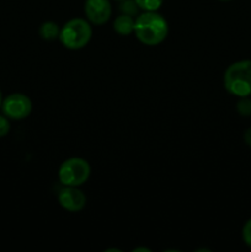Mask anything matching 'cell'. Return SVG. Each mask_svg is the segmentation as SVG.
<instances>
[{
    "label": "cell",
    "mask_w": 251,
    "mask_h": 252,
    "mask_svg": "<svg viewBox=\"0 0 251 252\" xmlns=\"http://www.w3.org/2000/svg\"><path fill=\"white\" fill-rule=\"evenodd\" d=\"M134 33L144 46H159L169 34V24L157 11H144L135 19Z\"/></svg>",
    "instance_id": "cell-1"
},
{
    "label": "cell",
    "mask_w": 251,
    "mask_h": 252,
    "mask_svg": "<svg viewBox=\"0 0 251 252\" xmlns=\"http://www.w3.org/2000/svg\"><path fill=\"white\" fill-rule=\"evenodd\" d=\"M224 88L230 95L245 97L251 95V59L234 62L224 71Z\"/></svg>",
    "instance_id": "cell-2"
},
{
    "label": "cell",
    "mask_w": 251,
    "mask_h": 252,
    "mask_svg": "<svg viewBox=\"0 0 251 252\" xmlns=\"http://www.w3.org/2000/svg\"><path fill=\"white\" fill-rule=\"evenodd\" d=\"M93 37V27L86 19L74 17L61 27L59 41L64 48L79 51L85 48Z\"/></svg>",
    "instance_id": "cell-3"
},
{
    "label": "cell",
    "mask_w": 251,
    "mask_h": 252,
    "mask_svg": "<svg viewBox=\"0 0 251 252\" xmlns=\"http://www.w3.org/2000/svg\"><path fill=\"white\" fill-rule=\"evenodd\" d=\"M91 175L90 164L79 157L64 160L58 169V180L63 186L80 187L89 180Z\"/></svg>",
    "instance_id": "cell-4"
},
{
    "label": "cell",
    "mask_w": 251,
    "mask_h": 252,
    "mask_svg": "<svg viewBox=\"0 0 251 252\" xmlns=\"http://www.w3.org/2000/svg\"><path fill=\"white\" fill-rule=\"evenodd\" d=\"M32 101L27 95L21 93H15L9 95L2 100L1 110L2 113L10 120H24L27 118L32 112Z\"/></svg>",
    "instance_id": "cell-5"
},
{
    "label": "cell",
    "mask_w": 251,
    "mask_h": 252,
    "mask_svg": "<svg viewBox=\"0 0 251 252\" xmlns=\"http://www.w3.org/2000/svg\"><path fill=\"white\" fill-rule=\"evenodd\" d=\"M59 206L70 213H78L86 206V196L79 187L63 186L57 194Z\"/></svg>",
    "instance_id": "cell-6"
},
{
    "label": "cell",
    "mask_w": 251,
    "mask_h": 252,
    "mask_svg": "<svg viewBox=\"0 0 251 252\" xmlns=\"http://www.w3.org/2000/svg\"><path fill=\"white\" fill-rule=\"evenodd\" d=\"M84 14L90 24L96 26L105 25L112 15L110 0H85Z\"/></svg>",
    "instance_id": "cell-7"
},
{
    "label": "cell",
    "mask_w": 251,
    "mask_h": 252,
    "mask_svg": "<svg viewBox=\"0 0 251 252\" xmlns=\"http://www.w3.org/2000/svg\"><path fill=\"white\" fill-rule=\"evenodd\" d=\"M134 17L121 14L113 21V30L120 36H129L134 32Z\"/></svg>",
    "instance_id": "cell-8"
},
{
    "label": "cell",
    "mask_w": 251,
    "mask_h": 252,
    "mask_svg": "<svg viewBox=\"0 0 251 252\" xmlns=\"http://www.w3.org/2000/svg\"><path fill=\"white\" fill-rule=\"evenodd\" d=\"M59 32H61V27L57 22L54 21H44L42 22L41 26L38 29V33L42 39L47 42L56 41L59 38Z\"/></svg>",
    "instance_id": "cell-9"
},
{
    "label": "cell",
    "mask_w": 251,
    "mask_h": 252,
    "mask_svg": "<svg viewBox=\"0 0 251 252\" xmlns=\"http://www.w3.org/2000/svg\"><path fill=\"white\" fill-rule=\"evenodd\" d=\"M118 10L121 14L128 15V16L135 17L139 15V6L137 5L135 0H122L118 5Z\"/></svg>",
    "instance_id": "cell-10"
},
{
    "label": "cell",
    "mask_w": 251,
    "mask_h": 252,
    "mask_svg": "<svg viewBox=\"0 0 251 252\" xmlns=\"http://www.w3.org/2000/svg\"><path fill=\"white\" fill-rule=\"evenodd\" d=\"M236 112L241 117H250L251 116V98L250 96L245 97H239V101L236 102Z\"/></svg>",
    "instance_id": "cell-11"
},
{
    "label": "cell",
    "mask_w": 251,
    "mask_h": 252,
    "mask_svg": "<svg viewBox=\"0 0 251 252\" xmlns=\"http://www.w3.org/2000/svg\"><path fill=\"white\" fill-rule=\"evenodd\" d=\"M135 2L143 11H157L164 4V0H135Z\"/></svg>",
    "instance_id": "cell-12"
},
{
    "label": "cell",
    "mask_w": 251,
    "mask_h": 252,
    "mask_svg": "<svg viewBox=\"0 0 251 252\" xmlns=\"http://www.w3.org/2000/svg\"><path fill=\"white\" fill-rule=\"evenodd\" d=\"M241 236H243V241L248 248L251 249V218H249L245 221L241 230Z\"/></svg>",
    "instance_id": "cell-13"
},
{
    "label": "cell",
    "mask_w": 251,
    "mask_h": 252,
    "mask_svg": "<svg viewBox=\"0 0 251 252\" xmlns=\"http://www.w3.org/2000/svg\"><path fill=\"white\" fill-rule=\"evenodd\" d=\"M10 132V122L6 116L0 115V138L6 137Z\"/></svg>",
    "instance_id": "cell-14"
},
{
    "label": "cell",
    "mask_w": 251,
    "mask_h": 252,
    "mask_svg": "<svg viewBox=\"0 0 251 252\" xmlns=\"http://www.w3.org/2000/svg\"><path fill=\"white\" fill-rule=\"evenodd\" d=\"M244 142L248 147L251 148V127L248 128V129L244 132Z\"/></svg>",
    "instance_id": "cell-15"
},
{
    "label": "cell",
    "mask_w": 251,
    "mask_h": 252,
    "mask_svg": "<svg viewBox=\"0 0 251 252\" xmlns=\"http://www.w3.org/2000/svg\"><path fill=\"white\" fill-rule=\"evenodd\" d=\"M133 251H150L149 250V249H147V248H139V249H134V250H133Z\"/></svg>",
    "instance_id": "cell-16"
},
{
    "label": "cell",
    "mask_w": 251,
    "mask_h": 252,
    "mask_svg": "<svg viewBox=\"0 0 251 252\" xmlns=\"http://www.w3.org/2000/svg\"><path fill=\"white\" fill-rule=\"evenodd\" d=\"M1 103H2V95H1V91H0V107H1Z\"/></svg>",
    "instance_id": "cell-17"
},
{
    "label": "cell",
    "mask_w": 251,
    "mask_h": 252,
    "mask_svg": "<svg viewBox=\"0 0 251 252\" xmlns=\"http://www.w3.org/2000/svg\"><path fill=\"white\" fill-rule=\"evenodd\" d=\"M218 1H223V2H228V1H231V0H218Z\"/></svg>",
    "instance_id": "cell-18"
},
{
    "label": "cell",
    "mask_w": 251,
    "mask_h": 252,
    "mask_svg": "<svg viewBox=\"0 0 251 252\" xmlns=\"http://www.w3.org/2000/svg\"><path fill=\"white\" fill-rule=\"evenodd\" d=\"M116 1H122V0H116Z\"/></svg>",
    "instance_id": "cell-19"
}]
</instances>
